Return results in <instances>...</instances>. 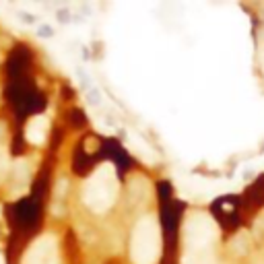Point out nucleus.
<instances>
[{"label":"nucleus","instance_id":"obj_1","mask_svg":"<svg viewBox=\"0 0 264 264\" xmlns=\"http://www.w3.org/2000/svg\"><path fill=\"white\" fill-rule=\"evenodd\" d=\"M118 196V175L111 163H101L85 184L83 200L93 213H105Z\"/></svg>","mask_w":264,"mask_h":264},{"label":"nucleus","instance_id":"obj_2","mask_svg":"<svg viewBox=\"0 0 264 264\" xmlns=\"http://www.w3.org/2000/svg\"><path fill=\"white\" fill-rule=\"evenodd\" d=\"M161 256V229L153 215L138 219L130 238L132 264H157Z\"/></svg>","mask_w":264,"mask_h":264},{"label":"nucleus","instance_id":"obj_3","mask_svg":"<svg viewBox=\"0 0 264 264\" xmlns=\"http://www.w3.org/2000/svg\"><path fill=\"white\" fill-rule=\"evenodd\" d=\"M219 238V227L207 213H190L184 221V250H213Z\"/></svg>","mask_w":264,"mask_h":264},{"label":"nucleus","instance_id":"obj_4","mask_svg":"<svg viewBox=\"0 0 264 264\" xmlns=\"http://www.w3.org/2000/svg\"><path fill=\"white\" fill-rule=\"evenodd\" d=\"M23 264H58L54 238H44V240L37 242L29 250L27 258L23 260Z\"/></svg>","mask_w":264,"mask_h":264},{"label":"nucleus","instance_id":"obj_5","mask_svg":"<svg viewBox=\"0 0 264 264\" xmlns=\"http://www.w3.org/2000/svg\"><path fill=\"white\" fill-rule=\"evenodd\" d=\"M48 128H50V122L46 116H35L29 120L27 124V130H25V136L31 144H44L46 142V134H48Z\"/></svg>","mask_w":264,"mask_h":264},{"label":"nucleus","instance_id":"obj_6","mask_svg":"<svg viewBox=\"0 0 264 264\" xmlns=\"http://www.w3.org/2000/svg\"><path fill=\"white\" fill-rule=\"evenodd\" d=\"M182 264H217L213 250H184Z\"/></svg>","mask_w":264,"mask_h":264},{"label":"nucleus","instance_id":"obj_7","mask_svg":"<svg viewBox=\"0 0 264 264\" xmlns=\"http://www.w3.org/2000/svg\"><path fill=\"white\" fill-rule=\"evenodd\" d=\"M5 169H7V159H5V153L0 151V175H3Z\"/></svg>","mask_w":264,"mask_h":264},{"label":"nucleus","instance_id":"obj_8","mask_svg":"<svg viewBox=\"0 0 264 264\" xmlns=\"http://www.w3.org/2000/svg\"><path fill=\"white\" fill-rule=\"evenodd\" d=\"M0 264H5V258H3V256H0Z\"/></svg>","mask_w":264,"mask_h":264}]
</instances>
